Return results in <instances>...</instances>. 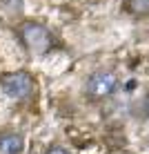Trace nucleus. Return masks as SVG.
<instances>
[{
	"label": "nucleus",
	"instance_id": "1",
	"mask_svg": "<svg viewBox=\"0 0 149 154\" xmlns=\"http://www.w3.org/2000/svg\"><path fill=\"white\" fill-rule=\"evenodd\" d=\"M18 34H20V40L25 42V47H27L29 51H34V54H45V51H49L51 45H54L51 31L40 23H22L20 29H18Z\"/></svg>",
	"mask_w": 149,
	"mask_h": 154
},
{
	"label": "nucleus",
	"instance_id": "2",
	"mask_svg": "<svg viewBox=\"0 0 149 154\" xmlns=\"http://www.w3.org/2000/svg\"><path fill=\"white\" fill-rule=\"evenodd\" d=\"M0 85H2V92L7 94L9 98H16V100H27L36 94V81L27 72L7 74V76L0 81Z\"/></svg>",
	"mask_w": 149,
	"mask_h": 154
},
{
	"label": "nucleus",
	"instance_id": "3",
	"mask_svg": "<svg viewBox=\"0 0 149 154\" xmlns=\"http://www.w3.org/2000/svg\"><path fill=\"white\" fill-rule=\"evenodd\" d=\"M116 87H118L116 74L107 72V69H98L87 78V83H85V94L91 100H100V98L111 96V94L116 92Z\"/></svg>",
	"mask_w": 149,
	"mask_h": 154
},
{
	"label": "nucleus",
	"instance_id": "4",
	"mask_svg": "<svg viewBox=\"0 0 149 154\" xmlns=\"http://www.w3.org/2000/svg\"><path fill=\"white\" fill-rule=\"evenodd\" d=\"M25 150V139L16 132H7L0 136V154H20Z\"/></svg>",
	"mask_w": 149,
	"mask_h": 154
},
{
	"label": "nucleus",
	"instance_id": "5",
	"mask_svg": "<svg viewBox=\"0 0 149 154\" xmlns=\"http://www.w3.org/2000/svg\"><path fill=\"white\" fill-rule=\"evenodd\" d=\"M125 9L131 16L142 18V16L149 14V0H125Z\"/></svg>",
	"mask_w": 149,
	"mask_h": 154
},
{
	"label": "nucleus",
	"instance_id": "6",
	"mask_svg": "<svg viewBox=\"0 0 149 154\" xmlns=\"http://www.w3.org/2000/svg\"><path fill=\"white\" fill-rule=\"evenodd\" d=\"M47 154H69V150H65V147H60V145H54V147L47 150Z\"/></svg>",
	"mask_w": 149,
	"mask_h": 154
}]
</instances>
